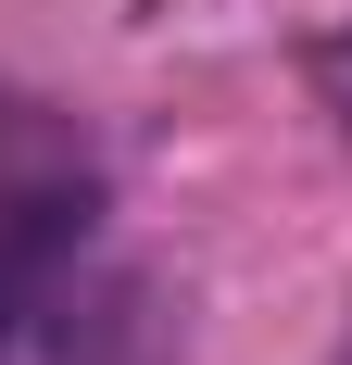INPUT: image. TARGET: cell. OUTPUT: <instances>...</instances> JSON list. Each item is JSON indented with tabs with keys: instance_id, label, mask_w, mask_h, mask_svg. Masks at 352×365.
<instances>
[{
	"instance_id": "cell-1",
	"label": "cell",
	"mask_w": 352,
	"mask_h": 365,
	"mask_svg": "<svg viewBox=\"0 0 352 365\" xmlns=\"http://www.w3.org/2000/svg\"><path fill=\"white\" fill-rule=\"evenodd\" d=\"M88 215H101L88 164H26V177H0V340H26L38 315L63 302L76 252H88Z\"/></svg>"
},
{
	"instance_id": "cell-2",
	"label": "cell",
	"mask_w": 352,
	"mask_h": 365,
	"mask_svg": "<svg viewBox=\"0 0 352 365\" xmlns=\"http://www.w3.org/2000/svg\"><path fill=\"white\" fill-rule=\"evenodd\" d=\"M327 365H352V340H340V353H327Z\"/></svg>"
}]
</instances>
